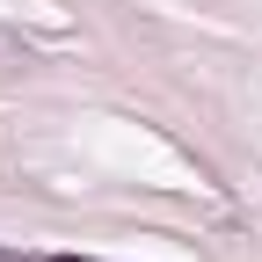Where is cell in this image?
Instances as JSON below:
<instances>
[{"label":"cell","instance_id":"1","mask_svg":"<svg viewBox=\"0 0 262 262\" xmlns=\"http://www.w3.org/2000/svg\"><path fill=\"white\" fill-rule=\"evenodd\" d=\"M51 262H95V255H51Z\"/></svg>","mask_w":262,"mask_h":262}]
</instances>
